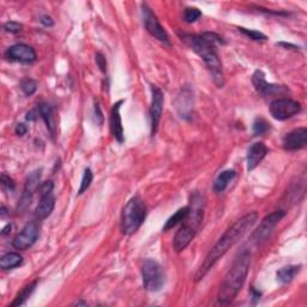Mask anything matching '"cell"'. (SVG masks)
<instances>
[{"label":"cell","mask_w":307,"mask_h":307,"mask_svg":"<svg viewBox=\"0 0 307 307\" xmlns=\"http://www.w3.org/2000/svg\"><path fill=\"white\" fill-rule=\"evenodd\" d=\"M16 135L17 136H20V137H22V136H24L25 133H27V131H28V128H27V126H25L24 124H18L17 126H16Z\"/></svg>","instance_id":"obj_38"},{"label":"cell","mask_w":307,"mask_h":307,"mask_svg":"<svg viewBox=\"0 0 307 307\" xmlns=\"http://www.w3.org/2000/svg\"><path fill=\"white\" fill-rule=\"evenodd\" d=\"M269 153V149L263 142H257V143L252 144L248 149L247 153V170L251 172L254 168L258 167L259 164L264 160V157L266 156Z\"/></svg>","instance_id":"obj_16"},{"label":"cell","mask_w":307,"mask_h":307,"mask_svg":"<svg viewBox=\"0 0 307 307\" xmlns=\"http://www.w3.org/2000/svg\"><path fill=\"white\" fill-rule=\"evenodd\" d=\"M203 209H191L186 219L182 222V227L173 239V248L177 253H180L187 247L197 234L199 225L203 221Z\"/></svg>","instance_id":"obj_4"},{"label":"cell","mask_w":307,"mask_h":307,"mask_svg":"<svg viewBox=\"0 0 307 307\" xmlns=\"http://www.w3.org/2000/svg\"><path fill=\"white\" fill-rule=\"evenodd\" d=\"M20 89L23 90V93L27 96H31L38 89V83L34 80H30V78H27V80H23L22 83H20Z\"/></svg>","instance_id":"obj_28"},{"label":"cell","mask_w":307,"mask_h":307,"mask_svg":"<svg viewBox=\"0 0 307 307\" xmlns=\"http://www.w3.org/2000/svg\"><path fill=\"white\" fill-rule=\"evenodd\" d=\"M253 133L256 136H261L266 133L270 130V124L263 118H257L253 123Z\"/></svg>","instance_id":"obj_25"},{"label":"cell","mask_w":307,"mask_h":307,"mask_svg":"<svg viewBox=\"0 0 307 307\" xmlns=\"http://www.w3.org/2000/svg\"><path fill=\"white\" fill-rule=\"evenodd\" d=\"M31 197H33V193L27 192V191L23 192V195L20 199V203H18V211L24 212L25 210L28 209V206L30 205L31 203Z\"/></svg>","instance_id":"obj_30"},{"label":"cell","mask_w":307,"mask_h":307,"mask_svg":"<svg viewBox=\"0 0 307 307\" xmlns=\"http://www.w3.org/2000/svg\"><path fill=\"white\" fill-rule=\"evenodd\" d=\"M23 25L20 23L15 22V20H10V22H6L4 25V29L7 31V33L11 34H18L22 31Z\"/></svg>","instance_id":"obj_33"},{"label":"cell","mask_w":307,"mask_h":307,"mask_svg":"<svg viewBox=\"0 0 307 307\" xmlns=\"http://www.w3.org/2000/svg\"><path fill=\"white\" fill-rule=\"evenodd\" d=\"M76 305H77V306H78V305H84V306H85L86 303H83V301H80V303H77V304H76Z\"/></svg>","instance_id":"obj_43"},{"label":"cell","mask_w":307,"mask_h":307,"mask_svg":"<svg viewBox=\"0 0 307 307\" xmlns=\"http://www.w3.org/2000/svg\"><path fill=\"white\" fill-rule=\"evenodd\" d=\"M40 234V228L36 221H31L24 225L22 230L12 240V246L16 250L25 251L34 245Z\"/></svg>","instance_id":"obj_10"},{"label":"cell","mask_w":307,"mask_h":307,"mask_svg":"<svg viewBox=\"0 0 307 307\" xmlns=\"http://www.w3.org/2000/svg\"><path fill=\"white\" fill-rule=\"evenodd\" d=\"M188 211H190V206H185V208H182L178 210L177 212H175L173 216H170L169 219L167 220L166 225H164V232H167V230L172 229L173 227H175L177 225L182 224V222L184 221V220L186 219V216H187Z\"/></svg>","instance_id":"obj_22"},{"label":"cell","mask_w":307,"mask_h":307,"mask_svg":"<svg viewBox=\"0 0 307 307\" xmlns=\"http://www.w3.org/2000/svg\"><path fill=\"white\" fill-rule=\"evenodd\" d=\"M146 217V206L141 197L135 196L126 203L122 214V232L132 235L143 225Z\"/></svg>","instance_id":"obj_5"},{"label":"cell","mask_w":307,"mask_h":307,"mask_svg":"<svg viewBox=\"0 0 307 307\" xmlns=\"http://www.w3.org/2000/svg\"><path fill=\"white\" fill-rule=\"evenodd\" d=\"M11 228H12V225H11V224L6 225V227H4V228H2V230H1V234H2V235H7V234H9V233H10V232H11Z\"/></svg>","instance_id":"obj_41"},{"label":"cell","mask_w":307,"mask_h":307,"mask_svg":"<svg viewBox=\"0 0 307 307\" xmlns=\"http://www.w3.org/2000/svg\"><path fill=\"white\" fill-rule=\"evenodd\" d=\"M201 10L197 9V7H186L185 11H184L183 18L186 23H195L196 20L201 18Z\"/></svg>","instance_id":"obj_26"},{"label":"cell","mask_w":307,"mask_h":307,"mask_svg":"<svg viewBox=\"0 0 307 307\" xmlns=\"http://www.w3.org/2000/svg\"><path fill=\"white\" fill-rule=\"evenodd\" d=\"M142 17H143V23L146 31L156 40L167 44V46H170L169 36H168L167 31L164 30V28L160 23L159 18L156 17V15L151 11V9L148 7L146 4H142Z\"/></svg>","instance_id":"obj_8"},{"label":"cell","mask_w":307,"mask_h":307,"mask_svg":"<svg viewBox=\"0 0 307 307\" xmlns=\"http://www.w3.org/2000/svg\"><path fill=\"white\" fill-rule=\"evenodd\" d=\"M56 206V198L52 193L42 196L35 210V216L38 220H44L52 214Z\"/></svg>","instance_id":"obj_18"},{"label":"cell","mask_w":307,"mask_h":307,"mask_svg":"<svg viewBox=\"0 0 307 307\" xmlns=\"http://www.w3.org/2000/svg\"><path fill=\"white\" fill-rule=\"evenodd\" d=\"M93 178H94V175H93V172H91V169L90 168H86V169L84 170L82 182H81V187H80V190H78V195H83V193L85 192L89 187H90L91 183H93Z\"/></svg>","instance_id":"obj_27"},{"label":"cell","mask_w":307,"mask_h":307,"mask_svg":"<svg viewBox=\"0 0 307 307\" xmlns=\"http://www.w3.org/2000/svg\"><path fill=\"white\" fill-rule=\"evenodd\" d=\"M123 103H124L123 100L115 102V103L113 104L111 117H109V127H111V132L113 137L119 142V143H124L125 141L124 128H123L122 124V115H120V108H122Z\"/></svg>","instance_id":"obj_15"},{"label":"cell","mask_w":307,"mask_h":307,"mask_svg":"<svg viewBox=\"0 0 307 307\" xmlns=\"http://www.w3.org/2000/svg\"><path fill=\"white\" fill-rule=\"evenodd\" d=\"M251 266V253L248 251L241 252L234 261L233 266L228 270L221 283L217 300L224 305L230 304L239 294L245 283Z\"/></svg>","instance_id":"obj_2"},{"label":"cell","mask_w":307,"mask_h":307,"mask_svg":"<svg viewBox=\"0 0 307 307\" xmlns=\"http://www.w3.org/2000/svg\"><path fill=\"white\" fill-rule=\"evenodd\" d=\"M286 216V211L283 210H277V211L271 212V214L266 215L263 220H262L261 225H258L256 230L252 233L250 240L251 243L256 244V245H261L264 241L267 240V238L271 235L272 230L275 229L279 222L283 217Z\"/></svg>","instance_id":"obj_7"},{"label":"cell","mask_w":307,"mask_h":307,"mask_svg":"<svg viewBox=\"0 0 307 307\" xmlns=\"http://www.w3.org/2000/svg\"><path fill=\"white\" fill-rule=\"evenodd\" d=\"M270 114L272 118L279 122H285V120L290 119L294 115H296L301 111V104L299 102L294 101L292 99L282 98L274 100L270 103Z\"/></svg>","instance_id":"obj_9"},{"label":"cell","mask_w":307,"mask_h":307,"mask_svg":"<svg viewBox=\"0 0 307 307\" xmlns=\"http://www.w3.org/2000/svg\"><path fill=\"white\" fill-rule=\"evenodd\" d=\"M182 40L185 41V43L195 52L197 56L202 58V60L211 73L214 83L216 84L217 88H222L225 85L224 69H222V62L220 60L219 54L216 53L214 44L204 40L201 35H195V34H183Z\"/></svg>","instance_id":"obj_3"},{"label":"cell","mask_w":307,"mask_h":307,"mask_svg":"<svg viewBox=\"0 0 307 307\" xmlns=\"http://www.w3.org/2000/svg\"><path fill=\"white\" fill-rule=\"evenodd\" d=\"M251 293H252V301H253V304H257L259 300H261L262 293L253 287L251 288Z\"/></svg>","instance_id":"obj_39"},{"label":"cell","mask_w":307,"mask_h":307,"mask_svg":"<svg viewBox=\"0 0 307 307\" xmlns=\"http://www.w3.org/2000/svg\"><path fill=\"white\" fill-rule=\"evenodd\" d=\"M0 182H1V186L6 192H14L15 190V183L14 180L10 177H7L5 173H2L1 178H0Z\"/></svg>","instance_id":"obj_32"},{"label":"cell","mask_w":307,"mask_h":307,"mask_svg":"<svg viewBox=\"0 0 307 307\" xmlns=\"http://www.w3.org/2000/svg\"><path fill=\"white\" fill-rule=\"evenodd\" d=\"M95 60H96V64H98V66L100 67V70H101L103 73H106V71H107L106 58L102 56L101 53H96Z\"/></svg>","instance_id":"obj_35"},{"label":"cell","mask_w":307,"mask_h":307,"mask_svg":"<svg viewBox=\"0 0 307 307\" xmlns=\"http://www.w3.org/2000/svg\"><path fill=\"white\" fill-rule=\"evenodd\" d=\"M5 57L9 60L29 64L36 60V52L33 47L25 43H17L9 47L5 52Z\"/></svg>","instance_id":"obj_13"},{"label":"cell","mask_w":307,"mask_h":307,"mask_svg":"<svg viewBox=\"0 0 307 307\" xmlns=\"http://www.w3.org/2000/svg\"><path fill=\"white\" fill-rule=\"evenodd\" d=\"M23 257L17 252H9L0 258V267L2 270H11L22 266Z\"/></svg>","instance_id":"obj_20"},{"label":"cell","mask_w":307,"mask_h":307,"mask_svg":"<svg viewBox=\"0 0 307 307\" xmlns=\"http://www.w3.org/2000/svg\"><path fill=\"white\" fill-rule=\"evenodd\" d=\"M235 175H237V173H235V170H233V169H227V170H224L222 173H220V175L216 178V180H215V183H214L215 192L216 193L224 192L225 188L228 187L229 183H232V180L234 179Z\"/></svg>","instance_id":"obj_19"},{"label":"cell","mask_w":307,"mask_h":307,"mask_svg":"<svg viewBox=\"0 0 307 307\" xmlns=\"http://www.w3.org/2000/svg\"><path fill=\"white\" fill-rule=\"evenodd\" d=\"M307 145V130L305 127L296 128L287 133L283 138V149L287 151H296Z\"/></svg>","instance_id":"obj_14"},{"label":"cell","mask_w":307,"mask_h":307,"mask_svg":"<svg viewBox=\"0 0 307 307\" xmlns=\"http://www.w3.org/2000/svg\"><path fill=\"white\" fill-rule=\"evenodd\" d=\"M252 83H253L254 88L258 93L263 94V95L269 96V95H277V94H286L289 93L288 88H286L285 85H277V84L267 83L266 80V75H264L263 71L256 70L254 71L253 76H252Z\"/></svg>","instance_id":"obj_12"},{"label":"cell","mask_w":307,"mask_h":307,"mask_svg":"<svg viewBox=\"0 0 307 307\" xmlns=\"http://www.w3.org/2000/svg\"><path fill=\"white\" fill-rule=\"evenodd\" d=\"M300 266H285L282 269H280L277 271L276 276L277 280L280 281L281 283H289L292 282L294 277L299 274L300 271Z\"/></svg>","instance_id":"obj_21"},{"label":"cell","mask_w":307,"mask_h":307,"mask_svg":"<svg viewBox=\"0 0 307 307\" xmlns=\"http://www.w3.org/2000/svg\"><path fill=\"white\" fill-rule=\"evenodd\" d=\"M5 215H6V209H5V206H1V216L4 217Z\"/></svg>","instance_id":"obj_42"},{"label":"cell","mask_w":307,"mask_h":307,"mask_svg":"<svg viewBox=\"0 0 307 307\" xmlns=\"http://www.w3.org/2000/svg\"><path fill=\"white\" fill-rule=\"evenodd\" d=\"M38 111L40 117L43 119L44 124H46L47 130H48L51 137L56 138L57 135V119H56V112L54 108L48 103H41L39 104Z\"/></svg>","instance_id":"obj_17"},{"label":"cell","mask_w":307,"mask_h":307,"mask_svg":"<svg viewBox=\"0 0 307 307\" xmlns=\"http://www.w3.org/2000/svg\"><path fill=\"white\" fill-rule=\"evenodd\" d=\"M53 183L52 182H44L42 183L40 185V187H39V191H40V196H46V195H49V193H52V191H53Z\"/></svg>","instance_id":"obj_34"},{"label":"cell","mask_w":307,"mask_h":307,"mask_svg":"<svg viewBox=\"0 0 307 307\" xmlns=\"http://www.w3.org/2000/svg\"><path fill=\"white\" fill-rule=\"evenodd\" d=\"M142 279L146 290L159 292L164 285V269L154 259H145L142 264Z\"/></svg>","instance_id":"obj_6"},{"label":"cell","mask_w":307,"mask_h":307,"mask_svg":"<svg viewBox=\"0 0 307 307\" xmlns=\"http://www.w3.org/2000/svg\"><path fill=\"white\" fill-rule=\"evenodd\" d=\"M36 114H39V111L38 112H36V111L28 112L27 120H29V122H34V120H36V117H38V115H36Z\"/></svg>","instance_id":"obj_40"},{"label":"cell","mask_w":307,"mask_h":307,"mask_svg":"<svg viewBox=\"0 0 307 307\" xmlns=\"http://www.w3.org/2000/svg\"><path fill=\"white\" fill-rule=\"evenodd\" d=\"M164 91L156 85H151V106H150V122H151V136H155L159 128L162 112H164Z\"/></svg>","instance_id":"obj_11"},{"label":"cell","mask_w":307,"mask_h":307,"mask_svg":"<svg viewBox=\"0 0 307 307\" xmlns=\"http://www.w3.org/2000/svg\"><path fill=\"white\" fill-rule=\"evenodd\" d=\"M36 286H38V281H34V282L29 283V285L25 286L24 288H23L22 290H20V293L17 294V296H16L15 301L14 303H11V307H16V306H20L23 305V304L27 301V299L29 298V296L33 294L34 290H35Z\"/></svg>","instance_id":"obj_23"},{"label":"cell","mask_w":307,"mask_h":307,"mask_svg":"<svg viewBox=\"0 0 307 307\" xmlns=\"http://www.w3.org/2000/svg\"><path fill=\"white\" fill-rule=\"evenodd\" d=\"M201 36L205 41H208L211 44H214V46H215V43H219V44H225V41L221 38V36L217 35V34H215V33H210V31H206V33L201 34Z\"/></svg>","instance_id":"obj_31"},{"label":"cell","mask_w":307,"mask_h":307,"mask_svg":"<svg viewBox=\"0 0 307 307\" xmlns=\"http://www.w3.org/2000/svg\"><path fill=\"white\" fill-rule=\"evenodd\" d=\"M257 220H258V214L256 211H251L248 214L244 215L241 219H239L234 225H232L225 230V234L219 239V241L215 244L214 247L209 251L203 263L197 270L195 275V282H199V281L203 280L206 276L210 269H212V266L253 227Z\"/></svg>","instance_id":"obj_1"},{"label":"cell","mask_w":307,"mask_h":307,"mask_svg":"<svg viewBox=\"0 0 307 307\" xmlns=\"http://www.w3.org/2000/svg\"><path fill=\"white\" fill-rule=\"evenodd\" d=\"M41 172H42L41 169H36L28 175L27 180H25L24 191H27V192H30V193H34V191H35L36 188L40 187Z\"/></svg>","instance_id":"obj_24"},{"label":"cell","mask_w":307,"mask_h":307,"mask_svg":"<svg viewBox=\"0 0 307 307\" xmlns=\"http://www.w3.org/2000/svg\"><path fill=\"white\" fill-rule=\"evenodd\" d=\"M239 31L246 35L247 38H250L251 40L253 41H266V35H264L263 33L257 30H251V29H246V28H239Z\"/></svg>","instance_id":"obj_29"},{"label":"cell","mask_w":307,"mask_h":307,"mask_svg":"<svg viewBox=\"0 0 307 307\" xmlns=\"http://www.w3.org/2000/svg\"><path fill=\"white\" fill-rule=\"evenodd\" d=\"M94 112H95V122L99 126H101L103 124V115H102L101 108H100L99 103H95V107H94Z\"/></svg>","instance_id":"obj_36"},{"label":"cell","mask_w":307,"mask_h":307,"mask_svg":"<svg viewBox=\"0 0 307 307\" xmlns=\"http://www.w3.org/2000/svg\"><path fill=\"white\" fill-rule=\"evenodd\" d=\"M40 22L44 25V27H53L54 25V22H53V20H52V17H49V16H47V15L41 16Z\"/></svg>","instance_id":"obj_37"}]
</instances>
